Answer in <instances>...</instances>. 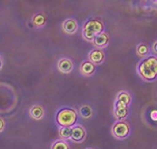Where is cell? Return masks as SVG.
Listing matches in <instances>:
<instances>
[{
    "label": "cell",
    "instance_id": "cell-1",
    "mask_svg": "<svg viewBox=\"0 0 157 149\" xmlns=\"http://www.w3.org/2000/svg\"><path fill=\"white\" fill-rule=\"evenodd\" d=\"M138 73L142 79L154 81L157 76V59L155 56H148L144 59L138 66Z\"/></svg>",
    "mask_w": 157,
    "mask_h": 149
},
{
    "label": "cell",
    "instance_id": "cell-2",
    "mask_svg": "<svg viewBox=\"0 0 157 149\" xmlns=\"http://www.w3.org/2000/svg\"><path fill=\"white\" fill-rule=\"evenodd\" d=\"M104 25L100 20L91 19L86 22L83 27V36L86 40L93 41L98 34L103 32Z\"/></svg>",
    "mask_w": 157,
    "mask_h": 149
},
{
    "label": "cell",
    "instance_id": "cell-3",
    "mask_svg": "<svg viewBox=\"0 0 157 149\" xmlns=\"http://www.w3.org/2000/svg\"><path fill=\"white\" fill-rule=\"evenodd\" d=\"M78 120V114L74 109L65 108L59 110L56 115V122L62 127H72Z\"/></svg>",
    "mask_w": 157,
    "mask_h": 149
},
{
    "label": "cell",
    "instance_id": "cell-4",
    "mask_svg": "<svg viewBox=\"0 0 157 149\" xmlns=\"http://www.w3.org/2000/svg\"><path fill=\"white\" fill-rule=\"evenodd\" d=\"M112 132L117 138L123 139V138H126L128 135H129L130 127H129V125H128L127 122L119 121V122L114 124V126L112 128Z\"/></svg>",
    "mask_w": 157,
    "mask_h": 149
},
{
    "label": "cell",
    "instance_id": "cell-5",
    "mask_svg": "<svg viewBox=\"0 0 157 149\" xmlns=\"http://www.w3.org/2000/svg\"><path fill=\"white\" fill-rule=\"evenodd\" d=\"M89 59H90V62L94 65L95 63H101L105 59V52L101 48L94 49L89 54Z\"/></svg>",
    "mask_w": 157,
    "mask_h": 149
},
{
    "label": "cell",
    "instance_id": "cell-6",
    "mask_svg": "<svg viewBox=\"0 0 157 149\" xmlns=\"http://www.w3.org/2000/svg\"><path fill=\"white\" fill-rule=\"evenodd\" d=\"M74 65L71 59H62L58 63V69L60 73L63 74H69L73 71Z\"/></svg>",
    "mask_w": 157,
    "mask_h": 149
},
{
    "label": "cell",
    "instance_id": "cell-7",
    "mask_svg": "<svg viewBox=\"0 0 157 149\" xmlns=\"http://www.w3.org/2000/svg\"><path fill=\"white\" fill-rule=\"evenodd\" d=\"M128 115V106L124 103L116 101L115 104V116L118 119H124Z\"/></svg>",
    "mask_w": 157,
    "mask_h": 149
},
{
    "label": "cell",
    "instance_id": "cell-8",
    "mask_svg": "<svg viewBox=\"0 0 157 149\" xmlns=\"http://www.w3.org/2000/svg\"><path fill=\"white\" fill-rule=\"evenodd\" d=\"M63 30L67 34H74L78 30V22L75 19H67L63 23Z\"/></svg>",
    "mask_w": 157,
    "mask_h": 149
},
{
    "label": "cell",
    "instance_id": "cell-9",
    "mask_svg": "<svg viewBox=\"0 0 157 149\" xmlns=\"http://www.w3.org/2000/svg\"><path fill=\"white\" fill-rule=\"evenodd\" d=\"M86 135V132L84 128L82 126H76L72 128V132H71V139L74 141H77V142H80V141H83Z\"/></svg>",
    "mask_w": 157,
    "mask_h": 149
},
{
    "label": "cell",
    "instance_id": "cell-10",
    "mask_svg": "<svg viewBox=\"0 0 157 149\" xmlns=\"http://www.w3.org/2000/svg\"><path fill=\"white\" fill-rule=\"evenodd\" d=\"M108 42H109V36H108V34L105 32L98 34L97 36L94 38V40H93V44L100 48L106 47V45L108 44Z\"/></svg>",
    "mask_w": 157,
    "mask_h": 149
},
{
    "label": "cell",
    "instance_id": "cell-11",
    "mask_svg": "<svg viewBox=\"0 0 157 149\" xmlns=\"http://www.w3.org/2000/svg\"><path fill=\"white\" fill-rule=\"evenodd\" d=\"M81 73L84 74V76H92L93 74L95 73V65L92 63L90 61L88 62H84L81 65Z\"/></svg>",
    "mask_w": 157,
    "mask_h": 149
},
{
    "label": "cell",
    "instance_id": "cell-12",
    "mask_svg": "<svg viewBox=\"0 0 157 149\" xmlns=\"http://www.w3.org/2000/svg\"><path fill=\"white\" fill-rule=\"evenodd\" d=\"M44 115V108H42L41 106L35 105V106H33V107L30 108V116L33 117V119L40 120V119H42Z\"/></svg>",
    "mask_w": 157,
    "mask_h": 149
},
{
    "label": "cell",
    "instance_id": "cell-13",
    "mask_svg": "<svg viewBox=\"0 0 157 149\" xmlns=\"http://www.w3.org/2000/svg\"><path fill=\"white\" fill-rule=\"evenodd\" d=\"M45 21H46L45 15H44V14H42V13L35 14V15L33 16V22L36 27L44 26L45 24Z\"/></svg>",
    "mask_w": 157,
    "mask_h": 149
},
{
    "label": "cell",
    "instance_id": "cell-14",
    "mask_svg": "<svg viewBox=\"0 0 157 149\" xmlns=\"http://www.w3.org/2000/svg\"><path fill=\"white\" fill-rule=\"evenodd\" d=\"M78 111H80L81 116L83 117V118H85V119H89V118H91V117L93 116V110H92V108L90 107V106H88V105L82 106Z\"/></svg>",
    "mask_w": 157,
    "mask_h": 149
},
{
    "label": "cell",
    "instance_id": "cell-15",
    "mask_svg": "<svg viewBox=\"0 0 157 149\" xmlns=\"http://www.w3.org/2000/svg\"><path fill=\"white\" fill-rule=\"evenodd\" d=\"M116 101L124 103V104H126L128 106V105H129L130 101H131V97H130V95L127 93V92H121V93L118 95Z\"/></svg>",
    "mask_w": 157,
    "mask_h": 149
},
{
    "label": "cell",
    "instance_id": "cell-16",
    "mask_svg": "<svg viewBox=\"0 0 157 149\" xmlns=\"http://www.w3.org/2000/svg\"><path fill=\"white\" fill-rule=\"evenodd\" d=\"M52 149H70L69 148V145L66 142V141L63 140H59L56 141L52 144Z\"/></svg>",
    "mask_w": 157,
    "mask_h": 149
},
{
    "label": "cell",
    "instance_id": "cell-17",
    "mask_svg": "<svg viewBox=\"0 0 157 149\" xmlns=\"http://www.w3.org/2000/svg\"><path fill=\"white\" fill-rule=\"evenodd\" d=\"M137 54L139 55H146L148 54V52H149V48H148V47L146 44H140L137 47Z\"/></svg>",
    "mask_w": 157,
    "mask_h": 149
},
{
    "label": "cell",
    "instance_id": "cell-18",
    "mask_svg": "<svg viewBox=\"0 0 157 149\" xmlns=\"http://www.w3.org/2000/svg\"><path fill=\"white\" fill-rule=\"evenodd\" d=\"M71 132H72V128L71 127H63L60 129V136L65 139H70L71 138Z\"/></svg>",
    "mask_w": 157,
    "mask_h": 149
},
{
    "label": "cell",
    "instance_id": "cell-19",
    "mask_svg": "<svg viewBox=\"0 0 157 149\" xmlns=\"http://www.w3.org/2000/svg\"><path fill=\"white\" fill-rule=\"evenodd\" d=\"M4 126H5V123H4V121H3V120L0 118V132H1V131L4 129Z\"/></svg>",
    "mask_w": 157,
    "mask_h": 149
},
{
    "label": "cell",
    "instance_id": "cell-20",
    "mask_svg": "<svg viewBox=\"0 0 157 149\" xmlns=\"http://www.w3.org/2000/svg\"><path fill=\"white\" fill-rule=\"evenodd\" d=\"M155 114H156V111H153V112L151 113L152 119H153V120H154V121H155V120H156V117H155Z\"/></svg>",
    "mask_w": 157,
    "mask_h": 149
},
{
    "label": "cell",
    "instance_id": "cell-21",
    "mask_svg": "<svg viewBox=\"0 0 157 149\" xmlns=\"http://www.w3.org/2000/svg\"><path fill=\"white\" fill-rule=\"evenodd\" d=\"M1 67H2V62H1V59H0V69H1Z\"/></svg>",
    "mask_w": 157,
    "mask_h": 149
}]
</instances>
